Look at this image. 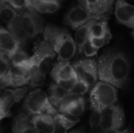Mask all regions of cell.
Here are the masks:
<instances>
[{"mask_svg":"<svg viewBox=\"0 0 134 133\" xmlns=\"http://www.w3.org/2000/svg\"><path fill=\"white\" fill-rule=\"evenodd\" d=\"M114 0H85V8L93 14L109 17Z\"/></svg>","mask_w":134,"mask_h":133,"instance_id":"cell-16","label":"cell"},{"mask_svg":"<svg viewBox=\"0 0 134 133\" xmlns=\"http://www.w3.org/2000/svg\"><path fill=\"white\" fill-rule=\"evenodd\" d=\"M79 2V5H83L85 7V0H78Z\"/></svg>","mask_w":134,"mask_h":133,"instance_id":"cell-35","label":"cell"},{"mask_svg":"<svg viewBox=\"0 0 134 133\" xmlns=\"http://www.w3.org/2000/svg\"><path fill=\"white\" fill-rule=\"evenodd\" d=\"M74 70L78 79L87 83L90 87L93 86L98 78L97 62L92 59L81 60L73 63Z\"/></svg>","mask_w":134,"mask_h":133,"instance_id":"cell-11","label":"cell"},{"mask_svg":"<svg viewBox=\"0 0 134 133\" xmlns=\"http://www.w3.org/2000/svg\"><path fill=\"white\" fill-rule=\"evenodd\" d=\"M115 14L118 22L128 27L134 28V6L126 0H117Z\"/></svg>","mask_w":134,"mask_h":133,"instance_id":"cell-12","label":"cell"},{"mask_svg":"<svg viewBox=\"0 0 134 133\" xmlns=\"http://www.w3.org/2000/svg\"><path fill=\"white\" fill-rule=\"evenodd\" d=\"M43 37L57 53L59 61H69L75 55L77 45L66 29L48 24L43 31Z\"/></svg>","mask_w":134,"mask_h":133,"instance_id":"cell-2","label":"cell"},{"mask_svg":"<svg viewBox=\"0 0 134 133\" xmlns=\"http://www.w3.org/2000/svg\"><path fill=\"white\" fill-rule=\"evenodd\" d=\"M21 65L26 66L30 72V85L31 87H38L42 86L45 83L46 74H43L38 69V67L33 63L30 58L27 61Z\"/></svg>","mask_w":134,"mask_h":133,"instance_id":"cell-22","label":"cell"},{"mask_svg":"<svg viewBox=\"0 0 134 133\" xmlns=\"http://www.w3.org/2000/svg\"><path fill=\"white\" fill-rule=\"evenodd\" d=\"M101 133H134L133 130L130 129H126L122 131L120 130H111V131H103Z\"/></svg>","mask_w":134,"mask_h":133,"instance_id":"cell-34","label":"cell"},{"mask_svg":"<svg viewBox=\"0 0 134 133\" xmlns=\"http://www.w3.org/2000/svg\"><path fill=\"white\" fill-rule=\"evenodd\" d=\"M130 63L122 51L106 50L97 61L98 78L116 88L124 89L128 86L130 75Z\"/></svg>","mask_w":134,"mask_h":133,"instance_id":"cell-1","label":"cell"},{"mask_svg":"<svg viewBox=\"0 0 134 133\" xmlns=\"http://www.w3.org/2000/svg\"><path fill=\"white\" fill-rule=\"evenodd\" d=\"M108 18V17L105 16L93 14L83 5H78L71 9V10L66 14L64 19V23L75 30L92 20H101Z\"/></svg>","mask_w":134,"mask_h":133,"instance_id":"cell-7","label":"cell"},{"mask_svg":"<svg viewBox=\"0 0 134 133\" xmlns=\"http://www.w3.org/2000/svg\"><path fill=\"white\" fill-rule=\"evenodd\" d=\"M60 5L58 0H32L30 9L41 13H55Z\"/></svg>","mask_w":134,"mask_h":133,"instance_id":"cell-19","label":"cell"},{"mask_svg":"<svg viewBox=\"0 0 134 133\" xmlns=\"http://www.w3.org/2000/svg\"><path fill=\"white\" fill-rule=\"evenodd\" d=\"M90 88V86L87 83H86L85 82H83L80 79H78L74 88L69 92L78 95V96H82L89 91Z\"/></svg>","mask_w":134,"mask_h":133,"instance_id":"cell-29","label":"cell"},{"mask_svg":"<svg viewBox=\"0 0 134 133\" xmlns=\"http://www.w3.org/2000/svg\"><path fill=\"white\" fill-rule=\"evenodd\" d=\"M81 97H82V96H78V95H75V94L68 92V94L65 97V99L63 100V102L60 105V107L58 108V111L60 113L63 114L68 107H70L72 103H74L75 102H76L77 100H79Z\"/></svg>","mask_w":134,"mask_h":133,"instance_id":"cell-28","label":"cell"},{"mask_svg":"<svg viewBox=\"0 0 134 133\" xmlns=\"http://www.w3.org/2000/svg\"><path fill=\"white\" fill-rule=\"evenodd\" d=\"M55 56L56 52L48 42L45 39L38 40L34 45V54L30 57V60L38 67L43 74H46L52 66Z\"/></svg>","mask_w":134,"mask_h":133,"instance_id":"cell-5","label":"cell"},{"mask_svg":"<svg viewBox=\"0 0 134 133\" xmlns=\"http://www.w3.org/2000/svg\"><path fill=\"white\" fill-rule=\"evenodd\" d=\"M68 94V92H67L57 83H52L49 85L48 91V97L53 106L57 110Z\"/></svg>","mask_w":134,"mask_h":133,"instance_id":"cell-21","label":"cell"},{"mask_svg":"<svg viewBox=\"0 0 134 133\" xmlns=\"http://www.w3.org/2000/svg\"><path fill=\"white\" fill-rule=\"evenodd\" d=\"M90 100L91 109L101 113L105 108L117 102V89L111 84L100 81L91 90Z\"/></svg>","mask_w":134,"mask_h":133,"instance_id":"cell-3","label":"cell"},{"mask_svg":"<svg viewBox=\"0 0 134 133\" xmlns=\"http://www.w3.org/2000/svg\"><path fill=\"white\" fill-rule=\"evenodd\" d=\"M18 16L16 10L10 5L6 4V2L0 5V17L6 25L12 23Z\"/></svg>","mask_w":134,"mask_h":133,"instance_id":"cell-25","label":"cell"},{"mask_svg":"<svg viewBox=\"0 0 134 133\" xmlns=\"http://www.w3.org/2000/svg\"><path fill=\"white\" fill-rule=\"evenodd\" d=\"M97 51H98V49H97L90 40L86 43L83 48V52L86 57H91V56H96L97 53Z\"/></svg>","mask_w":134,"mask_h":133,"instance_id":"cell-33","label":"cell"},{"mask_svg":"<svg viewBox=\"0 0 134 133\" xmlns=\"http://www.w3.org/2000/svg\"><path fill=\"white\" fill-rule=\"evenodd\" d=\"M30 115L24 111L19 113L12 125L13 133H40L33 125Z\"/></svg>","mask_w":134,"mask_h":133,"instance_id":"cell-15","label":"cell"},{"mask_svg":"<svg viewBox=\"0 0 134 133\" xmlns=\"http://www.w3.org/2000/svg\"><path fill=\"white\" fill-rule=\"evenodd\" d=\"M55 133H66L77 124L79 120L68 118L65 114H57L53 116Z\"/></svg>","mask_w":134,"mask_h":133,"instance_id":"cell-20","label":"cell"},{"mask_svg":"<svg viewBox=\"0 0 134 133\" xmlns=\"http://www.w3.org/2000/svg\"><path fill=\"white\" fill-rule=\"evenodd\" d=\"M50 75L56 83L78 78L72 65L68 61H59L53 67Z\"/></svg>","mask_w":134,"mask_h":133,"instance_id":"cell-13","label":"cell"},{"mask_svg":"<svg viewBox=\"0 0 134 133\" xmlns=\"http://www.w3.org/2000/svg\"><path fill=\"white\" fill-rule=\"evenodd\" d=\"M85 111V100L82 96L79 100L72 103L70 107H68L63 114L73 116V117H79L81 116Z\"/></svg>","mask_w":134,"mask_h":133,"instance_id":"cell-26","label":"cell"},{"mask_svg":"<svg viewBox=\"0 0 134 133\" xmlns=\"http://www.w3.org/2000/svg\"><path fill=\"white\" fill-rule=\"evenodd\" d=\"M20 24L29 38H33L44 31V20L38 12L27 9L20 16Z\"/></svg>","mask_w":134,"mask_h":133,"instance_id":"cell-10","label":"cell"},{"mask_svg":"<svg viewBox=\"0 0 134 133\" xmlns=\"http://www.w3.org/2000/svg\"><path fill=\"white\" fill-rule=\"evenodd\" d=\"M29 90L28 87L16 89H2L0 95V119L11 116L12 107L19 103Z\"/></svg>","mask_w":134,"mask_h":133,"instance_id":"cell-9","label":"cell"},{"mask_svg":"<svg viewBox=\"0 0 134 133\" xmlns=\"http://www.w3.org/2000/svg\"><path fill=\"white\" fill-rule=\"evenodd\" d=\"M13 9L17 11H23L24 9H30L31 6V2L29 0H5Z\"/></svg>","mask_w":134,"mask_h":133,"instance_id":"cell-27","label":"cell"},{"mask_svg":"<svg viewBox=\"0 0 134 133\" xmlns=\"http://www.w3.org/2000/svg\"><path fill=\"white\" fill-rule=\"evenodd\" d=\"M79 130H74V131H71L68 133H79Z\"/></svg>","mask_w":134,"mask_h":133,"instance_id":"cell-36","label":"cell"},{"mask_svg":"<svg viewBox=\"0 0 134 133\" xmlns=\"http://www.w3.org/2000/svg\"><path fill=\"white\" fill-rule=\"evenodd\" d=\"M111 34L110 32L108 24L105 20H96L91 27L90 37L102 38Z\"/></svg>","mask_w":134,"mask_h":133,"instance_id":"cell-24","label":"cell"},{"mask_svg":"<svg viewBox=\"0 0 134 133\" xmlns=\"http://www.w3.org/2000/svg\"><path fill=\"white\" fill-rule=\"evenodd\" d=\"M132 36H133V39H134V28H133V32H132Z\"/></svg>","mask_w":134,"mask_h":133,"instance_id":"cell-37","label":"cell"},{"mask_svg":"<svg viewBox=\"0 0 134 133\" xmlns=\"http://www.w3.org/2000/svg\"><path fill=\"white\" fill-rule=\"evenodd\" d=\"M111 38V35H108L105 37H102V38H94V37H90V41L92 42V44L97 48V49H100L103 46H104L105 45H107L110 40Z\"/></svg>","mask_w":134,"mask_h":133,"instance_id":"cell-31","label":"cell"},{"mask_svg":"<svg viewBox=\"0 0 134 133\" xmlns=\"http://www.w3.org/2000/svg\"><path fill=\"white\" fill-rule=\"evenodd\" d=\"M7 28L8 31L13 35V37L19 42L21 45H24L27 44L29 38L21 26L20 16H18L12 23L9 24L7 25Z\"/></svg>","mask_w":134,"mask_h":133,"instance_id":"cell-23","label":"cell"},{"mask_svg":"<svg viewBox=\"0 0 134 133\" xmlns=\"http://www.w3.org/2000/svg\"><path fill=\"white\" fill-rule=\"evenodd\" d=\"M29 1H31H31H32V0H29Z\"/></svg>","mask_w":134,"mask_h":133,"instance_id":"cell-39","label":"cell"},{"mask_svg":"<svg viewBox=\"0 0 134 133\" xmlns=\"http://www.w3.org/2000/svg\"><path fill=\"white\" fill-rule=\"evenodd\" d=\"M100 112L97 111H93V114L90 120V125L91 129H97L99 127L100 128Z\"/></svg>","mask_w":134,"mask_h":133,"instance_id":"cell-32","label":"cell"},{"mask_svg":"<svg viewBox=\"0 0 134 133\" xmlns=\"http://www.w3.org/2000/svg\"><path fill=\"white\" fill-rule=\"evenodd\" d=\"M34 127L42 133H55L53 117L50 114H42L33 115L31 118Z\"/></svg>","mask_w":134,"mask_h":133,"instance_id":"cell-17","label":"cell"},{"mask_svg":"<svg viewBox=\"0 0 134 133\" xmlns=\"http://www.w3.org/2000/svg\"><path fill=\"white\" fill-rule=\"evenodd\" d=\"M125 124V114L122 107L113 104L100 113V129L103 131L119 130Z\"/></svg>","mask_w":134,"mask_h":133,"instance_id":"cell-6","label":"cell"},{"mask_svg":"<svg viewBox=\"0 0 134 133\" xmlns=\"http://www.w3.org/2000/svg\"><path fill=\"white\" fill-rule=\"evenodd\" d=\"M20 44L13 35L4 27L0 29V48L1 52L4 53L10 59L20 49Z\"/></svg>","mask_w":134,"mask_h":133,"instance_id":"cell-14","label":"cell"},{"mask_svg":"<svg viewBox=\"0 0 134 133\" xmlns=\"http://www.w3.org/2000/svg\"><path fill=\"white\" fill-rule=\"evenodd\" d=\"M30 82V72L24 65H13L9 72L0 77V88L4 89L7 86L20 87Z\"/></svg>","mask_w":134,"mask_h":133,"instance_id":"cell-8","label":"cell"},{"mask_svg":"<svg viewBox=\"0 0 134 133\" xmlns=\"http://www.w3.org/2000/svg\"><path fill=\"white\" fill-rule=\"evenodd\" d=\"M23 108L30 116L42 114L56 115L57 114V109L51 103L46 93L41 89H35L28 94Z\"/></svg>","mask_w":134,"mask_h":133,"instance_id":"cell-4","label":"cell"},{"mask_svg":"<svg viewBox=\"0 0 134 133\" xmlns=\"http://www.w3.org/2000/svg\"><path fill=\"white\" fill-rule=\"evenodd\" d=\"M95 21L96 20H92L76 30L75 35V42L77 45L79 53H81L83 51L84 45L90 40L91 27Z\"/></svg>","mask_w":134,"mask_h":133,"instance_id":"cell-18","label":"cell"},{"mask_svg":"<svg viewBox=\"0 0 134 133\" xmlns=\"http://www.w3.org/2000/svg\"><path fill=\"white\" fill-rule=\"evenodd\" d=\"M29 56H27V54L20 48L15 54L14 56L12 57L11 59V63L13 65H21L24 63H25L26 61H27L29 60Z\"/></svg>","mask_w":134,"mask_h":133,"instance_id":"cell-30","label":"cell"},{"mask_svg":"<svg viewBox=\"0 0 134 133\" xmlns=\"http://www.w3.org/2000/svg\"><path fill=\"white\" fill-rule=\"evenodd\" d=\"M79 133H86V132H83L82 130H79Z\"/></svg>","mask_w":134,"mask_h":133,"instance_id":"cell-38","label":"cell"}]
</instances>
